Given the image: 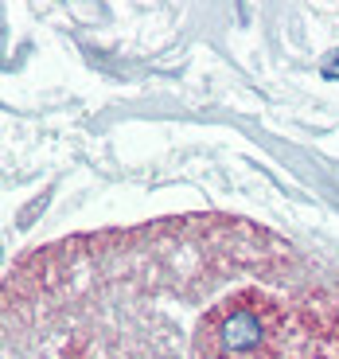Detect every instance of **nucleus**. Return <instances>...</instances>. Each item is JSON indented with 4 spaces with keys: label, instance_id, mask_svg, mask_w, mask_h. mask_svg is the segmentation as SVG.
I'll list each match as a JSON object with an SVG mask.
<instances>
[{
    "label": "nucleus",
    "instance_id": "2",
    "mask_svg": "<svg viewBox=\"0 0 339 359\" xmlns=\"http://www.w3.org/2000/svg\"><path fill=\"white\" fill-rule=\"evenodd\" d=\"M59 359H90V340L86 336H71L67 348L59 351Z\"/></svg>",
    "mask_w": 339,
    "mask_h": 359
},
{
    "label": "nucleus",
    "instance_id": "1",
    "mask_svg": "<svg viewBox=\"0 0 339 359\" xmlns=\"http://www.w3.org/2000/svg\"><path fill=\"white\" fill-rule=\"evenodd\" d=\"M191 359H339V278L242 285L191 328Z\"/></svg>",
    "mask_w": 339,
    "mask_h": 359
}]
</instances>
